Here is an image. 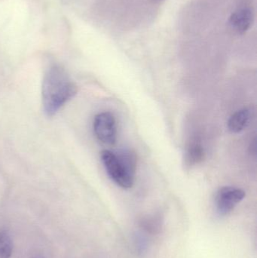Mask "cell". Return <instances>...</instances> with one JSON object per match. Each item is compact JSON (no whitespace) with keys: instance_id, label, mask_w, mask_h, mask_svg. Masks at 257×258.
<instances>
[{"instance_id":"cell-1","label":"cell","mask_w":257,"mask_h":258,"mask_svg":"<svg viewBox=\"0 0 257 258\" xmlns=\"http://www.w3.org/2000/svg\"><path fill=\"white\" fill-rule=\"evenodd\" d=\"M78 92L77 86L60 65L48 68L42 81V98L44 111L53 116L72 99Z\"/></svg>"},{"instance_id":"cell-2","label":"cell","mask_w":257,"mask_h":258,"mask_svg":"<svg viewBox=\"0 0 257 258\" xmlns=\"http://www.w3.org/2000/svg\"><path fill=\"white\" fill-rule=\"evenodd\" d=\"M101 160L110 178L120 187L130 189L134 182L137 156L128 149L113 153L105 150L101 153Z\"/></svg>"},{"instance_id":"cell-3","label":"cell","mask_w":257,"mask_h":258,"mask_svg":"<svg viewBox=\"0 0 257 258\" xmlns=\"http://www.w3.org/2000/svg\"><path fill=\"white\" fill-rule=\"evenodd\" d=\"M94 132L103 144L113 145L117 140V125L114 115L110 112L98 113L94 119Z\"/></svg>"},{"instance_id":"cell-4","label":"cell","mask_w":257,"mask_h":258,"mask_svg":"<svg viewBox=\"0 0 257 258\" xmlns=\"http://www.w3.org/2000/svg\"><path fill=\"white\" fill-rule=\"evenodd\" d=\"M245 192L242 189L235 186H223L217 191L215 197V205L220 215H229L235 206L241 203Z\"/></svg>"},{"instance_id":"cell-5","label":"cell","mask_w":257,"mask_h":258,"mask_svg":"<svg viewBox=\"0 0 257 258\" xmlns=\"http://www.w3.org/2000/svg\"><path fill=\"white\" fill-rule=\"evenodd\" d=\"M253 21V15L251 10L242 9L232 14L229 18V23L234 31L239 34H244L251 27Z\"/></svg>"},{"instance_id":"cell-6","label":"cell","mask_w":257,"mask_h":258,"mask_svg":"<svg viewBox=\"0 0 257 258\" xmlns=\"http://www.w3.org/2000/svg\"><path fill=\"white\" fill-rule=\"evenodd\" d=\"M250 116V112L248 109L243 108L238 110L229 118L228 128L232 133H240L249 125Z\"/></svg>"},{"instance_id":"cell-7","label":"cell","mask_w":257,"mask_h":258,"mask_svg":"<svg viewBox=\"0 0 257 258\" xmlns=\"http://www.w3.org/2000/svg\"><path fill=\"white\" fill-rule=\"evenodd\" d=\"M205 158V149L199 138L193 140L185 153V162L187 165L192 167L198 165Z\"/></svg>"},{"instance_id":"cell-8","label":"cell","mask_w":257,"mask_h":258,"mask_svg":"<svg viewBox=\"0 0 257 258\" xmlns=\"http://www.w3.org/2000/svg\"><path fill=\"white\" fill-rule=\"evenodd\" d=\"M163 216L159 213L142 217L139 221L140 227L150 234H158L163 227Z\"/></svg>"},{"instance_id":"cell-9","label":"cell","mask_w":257,"mask_h":258,"mask_svg":"<svg viewBox=\"0 0 257 258\" xmlns=\"http://www.w3.org/2000/svg\"><path fill=\"white\" fill-rule=\"evenodd\" d=\"M13 251V243L10 235L6 230H0V258H10Z\"/></svg>"},{"instance_id":"cell-10","label":"cell","mask_w":257,"mask_h":258,"mask_svg":"<svg viewBox=\"0 0 257 258\" xmlns=\"http://www.w3.org/2000/svg\"><path fill=\"white\" fill-rule=\"evenodd\" d=\"M33 258H39V257H33Z\"/></svg>"}]
</instances>
